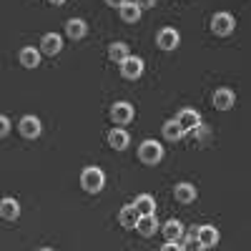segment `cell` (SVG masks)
I'll return each mask as SVG.
<instances>
[{
    "label": "cell",
    "mask_w": 251,
    "mask_h": 251,
    "mask_svg": "<svg viewBox=\"0 0 251 251\" xmlns=\"http://www.w3.org/2000/svg\"><path fill=\"white\" fill-rule=\"evenodd\" d=\"M80 186H83V191H88V194H100L103 186H106V174H103L98 166H88V169H83V174H80Z\"/></svg>",
    "instance_id": "6da1fadb"
},
{
    "label": "cell",
    "mask_w": 251,
    "mask_h": 251,
    "mask_svg": "<svg viewBox=\"0 0 251 251\" xmlns=\"http://www.w3.org/2000/svg\"><path fill=\"white\" fill-rule=\"evenodd\" d=\"M138 158H141V163H146V166L161 163V158H163V146H161L158 141H153V138H146V141L138 146Z\"/></svg>",
    "instance_id": "7a4b0ae2"
},
{
    "label": "cell",
    "mask_w": 251,
    "mask_h": 251,
    "mask_svg": "<svg viewBox=\"0 0 251 251\" xmlns=\"http://www.w3.org/2000/svg\"><path fill=\"white\" fill-rule=\"evenodd\" d=\"M234 28H236V20H234L231 13H216V15L211 18V30H214V35L226 38V35L234 33Z\"/></svg>",
    "instance_id": "3957f363"
},
{
    "label": "cell",
    "mask_w": 251,
    "mask_h": 251,
    "mask_svg": "<svg viewBox=\"0 0 251 251\" xmlns=\"http://www.w3.org/2000/svg\"><path fill=\"white\" fill-rule=\"evenodd\" d=\"M18 131H20V136H23V138L35 141L40 133H43V123H40L38 116H23V118H20V123H18Z\"/></svg>",
    "instance_id": "277c9868"
},
{
    "label": "cell",
    "mask_w": 251,
    "mask_h": 251,
    "mask_svg": "<svg viewBox=\"0 0 251 251\" xmlns=\"http://www.w3.org/2000/svg\"><path fill=\"white\" fill-rule=\"evenodd\" d=\"M133 116H136L133 106H131V103H126V100H118V103H113V106H111V118H113V123H116V126H126V123H131V121H133Z\"/></svg>",
    "instance_id": "5b68a950"
},
{
    "label": "cell",
    "mask_w": 251,
    "mask_h": 251,
    "mask_svg": "<svg viewBox=\"0 0 251 251\" xmlns=\"http://www.w3.org/2000/svg\"><path fill=\"white\" fill-rule=\"evenodd\" d=\"M40 55H50V58H55L60 50H63V38L58 35V33H46L43 38H40Z\"/></svg>",
    "instance_id": "8992f818"
},
{
    "label": "cell",
    "mask_w": 251,
    "mask_h": 251,
    "mask_svg": "<svg viewBox=\"0 0 251 251\" xmlns=\"http://www.w3.org/2000/svg\"><path fill=\"white\" fill-rule=\"evenodd\" d=\"M178 43H181V35H178V30H174V28H163V30H158V35H156V46H158L161 50H176Z\"/></svg>",
    "instance_id": "52a82bcc"
},
{
    "label": "cell",
    "mask_w": 251,
    "mask_h": 251,
    "mask_svg": "<svg viewBox=\"0 0 251 251\" xmlns=\"http://www.w3.org/2000/svg\"><path fill=\"white\" fill-rule=\"evenodd\" d=\"M121 75L128 78V80H136L143 75V60L136 58V55H128L123 63H121Z\"/></svg>",
    "instance_id": "ba28073f"
},
{
    "label": "cell",
    "mask_w": 251,
    "mask_h": 251,
    "mask_svg": "<svg viewBox=\"0 0 251 251\" xmlns=\"http://www.w3.org/2000/svg\"><path fill=\"white\" fill-rule=\"evenodd\" d=\"M176 123L183 128V133H191L194 128H199V126H201V116H199V111H194V108H183V111L176 116Z\"/></svg>",
    "instance_id": "9c48e42d"
},
{
    "label": "cell",
    "mask_w": 251,
    "mask_h": 251,
    "mask_svg": "<svg viewBox=\"0 0 251 251\" xmlns=\"http://www.w3.org/2000/svg\"><path fill=\"white\" fill-rule=\"evenodd\" d=\"M211 100H214V108L216 111H231L236 106V96H234L231 88H219Z\"/></svg>",
    "instance_id": "30bf717a"
},
{
    "label": "cell",
    "mask_w": 251,
    "mask_h": 251,
    "mask_svg": "<svg viewBox=\"0 0 251 251\" xmlns=\"http://www.w3.org/2000/svg\"><path fill=\"white\" fill-rule=\"evenodd\" d=\"M136 231H138L143 239L153 236V234L158 231V219H156V214H151V216H138V221H136Z\"/></svg>",
    "instance_id": "8fae6325"
},
{
    "label": "cell",
    "mask_w": 251,
    "mask_h": 251,
    "mask_svg": "<svg viewBox=\"0 0 251 251\" xmlns=\"http://www.w3.org/2000/svg\"><path fill=\"white\" fill-rule=\"evenodd\" d=\"M161 231H163V239H166V241L181 244V239H183V224L176 221V219H171V221H166V224L161 226Z\"/></svg>",
    "instance_id": "7c38bea8"
},
{
    "label": "cell",
    "mask_w": 251,
    "mask_h": 251,
    "mask_svg": "<svg viewBox=\"0 0 251 251\" xmlns=\"http://www.w3.org/2000/svg\"><path fill=\"white\" fill-rule=\"evenodd\" d=\"M196 239L201 241V246H203V249H211V246H216V244H219L221 234L216 231V226H199Z\"/></svg>",
    "instance_id": "4fadbf2b"
},
{
    "label": "cell",
    "mask_w": 251,
    "mask_h": 251,
    "mask_svg": "<svg viewBox=\"0 0 251 251\" xmlns=\"http://www.w3.org/2000/svg\"><path fill=\"white\" fill-rule=\"evenodd\" d=\"M174 196H176L178 203H194L196 196H199V191H196V186H194V183H176Z\"/></svg>",
    "instance_id": "5bb4252c"
},
{
    "label": "cell",
    "mask_w": 251,
    "mask_h": 251,
    "mask_svg": "<svg viewBox=\"0 0 251 251\" xmlns=\"http://www.w3.org/2000/svg\"><path fill=\"white\" fill-rule=\"evenodd\" d=\"M133 208L138 211V216H151V214H156V199L151 194H141V196H136Z\"/></svg>",
    "instance_id": "9a60e30c"
},
{
    "label": "cell",
    "mask_w": 251,
    "mask_h": 251,
    "mask_svg": "<svg viewBox=\"0 0 251 251\" xmlns=\"http://www.w3.org/2000/svg\"><path fill=\"white\" fill-rule=\"evenodd\" d=\"M18 58H20V66L28 68V71H33V68H38V66H40V50H38V48H33V46L23 48Z\"/></svg>",
    "instance_id": "2e32d148"
},
{
    "label": "cell",
    "mask_w": 251,
    "mask_h": 251,
    "mask_svg": "<svg viewBox=\"0 0 251 251\" xmlns=\"http://www.w3.org/2000/svg\"><path fill=\"white\" fill-rule=\"evenodd\" d=\"M141 8L136 5V3H123L121 8H118V15H121V20L123 23H131V25H136L138 20H141Z\"/></svg>",
    "instance_id": "e0dca14e"
},
{
    "label": "cell",
    "mask_w": 251,
    "mask_h": 251,
    "mask_svg": "<svg viewBox=\"0 0 251 251\" xmlns=\"http://www.w3.org/2000/svg\"><path fill=\"white\" fill-rule=\"evenodd\" d=\"M86 33H88L86 20H80V18H71L68 23H66V35H68L71 40H80Z\"/></svg>",
    "instance_id": "ac0fdd59"
},
{
    "label": "cell",
    "mask_w": 251,
    "mask_h": 251,
    "mask_svg": "<svg viewBox=\"0 0 251 251\" xmlns=\"http://www.w3.org/2000/svg\"><path fill=\"white\" fill-rule=\"evenodd\" d=\"M128 133H126L123 128H111L108 131V146L111 149H116V151H126L128 149Z\"/></svg>",
    "instance_id": "d6986e66"
},
{
    "label": "cell",
    "mask_w": 251,
    "mask_h": 251,
    "mask_svg": "<svg viewBox=\"0 0 251 251\" xmlns=\"http://www.w3.org/2000/svg\"><path fill=\"white\" fill-rule=\"evenodd\" d=\"M0 216H3L5 221H18L20 216V203L15 199H3L0 201Z\"/></svg>",
    "instance_id": "ffe728a7"
},
{
    "label": "cell",
    "mask_w": 251,
    "mask_h": 251,
    "mask_svg": "<svg viewBox=\"0 0 251 251\" xmlns=\"http://www.w3.org/2000/svg\"><path fill=\"white\" fill-rule=\"evenodd\" d=\"M118 221H121L123 228H136L138 211L133 208V203H128V206H123V208H121V211H118Z\"/></svg>",
    "instance_id": "44dd1931"
},
{
    "label": "cell",
    "mask_w": 251,
    "mask_h": 251,
    "mask_svg": "<svg viewBox=\"0 0 251 251\" xmlns=\"http://www.w3.org/2000/svg\"><path fill=\"white\" fill-rule=\"evenodd\" d=\"M186 133H183V128L176 123V118H171V121H166L163 123V138L166 141H171V143H176V141H181Z\"/></svg>",
    "instance_id": "7402d4cb"
},
{
    "label": "cell",
    "mask_w": 251,
    "mask_h": 251,
    "mask_svg": "<svg viewBox=\"0 0 251 251\" xmlns=\"http://www.w3.org/2000/svg\"><path fill=\"white\" fill-rule=\"evenodd\" d=\"M128 55H131V53H128V46H126V43H111V46H108V58H111L113 63H118V66H121V63L128 58Z\"/></svg>",
    "instance_id": "603a6c76"
},
{
    "label": "cell",
    "mask_w": 251,
    "mask_h": 251,
    "mask_svg": "<svg viewBox=\"0 0 251 251\" xmlns=\"http://www.w3.org/2000/svg\"><path fill=\"white\" fill-rule=\"evenodd\" d=\"M181 251H206V249L201 246V241H199V239L186 236V239H181Z\"/></svg>",
    "instance_id": "cb8c5ba5"
},
{
    "label": "cell",
    "mask_w": 251,
    "mask_h": 251,
    "mask_svg": "<svg viewBox=\"0 0 251 251\" xmlns=\"http://www.w3.org/2000/svg\"><path fill=\"white\" fill-rule=\"evenodd\" d=\"M10 133V118L8 116H0V138H5Z\"/></svg>",
    "instance_id": "d4e9b609"
},
{
    "label": "cell",
    "mask_w": 251,
    "mask_h": 251,
    "mask_svg": "<svg viewBox=\"0 0 251 251\" xmlns=\"http://www.w3.org/2000/svg\"><path fill=\"white\" fill-rule=\"evenodd\" d=\"M133 3L141 8V10H149V8H156V0H133Z\"/></svg>",
    "instance_id": "484cf974"
},
{
    "label": "cell",
    "mask_w": 251,
    "mask_h": 251,
    "mask_svg": "<svg viewBox=\"0 0 251 251\" xmlns=\"http://www.w3.org/2000/svg\"><path fill=\"white\" fill-rule=\"evenodd\" d=\"M161 251H181V244H174V241H166L161 246Z\"/></svg>",
    "instance_id": "4316f807"
},
{
    "label": "cell",
    "mask_w": 251,
    "mask_h": 251,
    "mask_svg": "<svg viewBox=\"0 0 251 251\" xmlns=\"http://www.w3.org/2000/svg\"><path fill=\"white\" fill-rule=\"evenodd\" d=\"M123 3H128V0H106V5H111V8H121Z\"/></svg>",
    "instance_id": "83f0119b"
},
{
    "label": "cell",
    "mask_w": 251,
    "mask_h": 251,
    "mask_svg": "<svg viewBox=\"0 0 251 251\" xmlns=\"http://www.w3.org/2000/svg\"><path fill=\"white\" fill-rule=\"evenodd\" d=\"M48 3H50V5H63L66 0H48Z\"/></svg>",
    "instance_id": "f1b7e54d"
},
{
    "label": "cell",
    "mask_w": 251,
    "mask_h": 251,
    "mask_svg": "<svg viewBox=\"0 0 251 251\" xmlns=\"http://www.w3.org/2000/svg\"><path fill=\"white\" fill-rule=\"evenodd\" d=\"M40 251H50V249H40Z\"/></svg>",
    "instance_id": "f546056e"
}]
</instances>
